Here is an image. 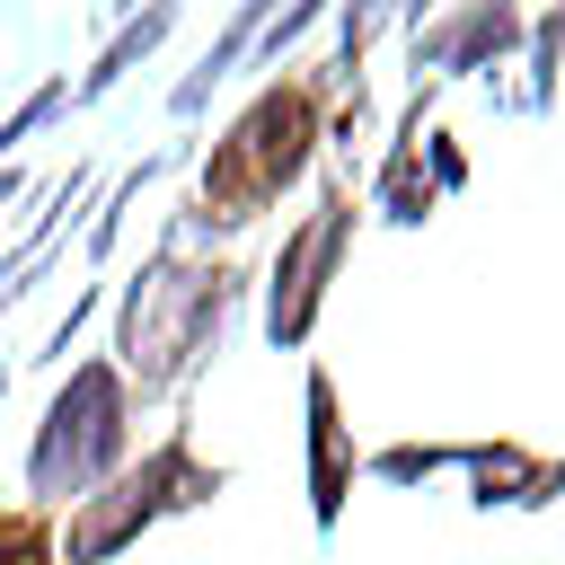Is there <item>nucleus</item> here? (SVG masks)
Returning a JSON list of instances; mask_svg holds the SVG:
<instances>
[{
  "mask_svg": "<svg viewBox=\"0 0 565 565\" xmlns=\"http://www.w3.org/2000/svg\"><path fill=\"white\" fill-rule=\"evenodd\" d=\"M327 141V71H291V79H265L212 141L203 159V185L185 203V230H247L256 212H274L309 159Z\"/></svg>",
  "mask_w": 565,
  "mask_h": 565,
  "instance_id": "obj_1",
  "label": "nucleus"
},
{
  "mask_svg": "<svg viewBox=\"0 0 565 565\" xmlns=\"http://www.w3.org/2000/svg\"><path fill=\"white\" fill-rule=\"evenodd\" d=\"M238 291H247V274L230 256H177V238H159V256L115 300V353L106 362L124 371V388H141V397L185 388L203 371V353L221 344Z\"/></svg>",
  "mask_w": 565,
  "mask_h": 565,
  "instance_id": "obj_2",
  "label": "nucleus"
},
{
  "mask_svg": "<svg viewBox=\"0 0 565 565\" xmlns=\"http://www.w3.org/2000/svg\"><path fill=\"white\" fill-rule=\"evenodd\" d=\"M124 459H132V388L106 353H88V362H71V380L53 388V406L26 441V494H35V512L88 503Z\"/></svg>",
  "mask_w": 565,
  "mask_h": 565,
  "instance_id": "obj_3",
  "label": "nucleus"
},
{
  "mask_svg": "<svg viewBox=\"0 0 565 565\" xmlns=\"http://www.w3.org/2000/svg\"><path fill=\"white\" fill-rule=\"evenodd\" d=\"M221 494V468L185 441V433H168V441H150L141 459H124L88 503H71V530L53 539V565H106V556H124L141 530H159V521H177V512H194V503H212Z\"/></svg>",
  "mask_w": 565,
  "mask_h": 565,
  "instance_id": "obj_4",
  "label": "nucleus"
},
{
  "mask_svg": "<svg viewBox=\"0 0 565 565\" xmlns=\"http://www.w3.org/2000/svg\"><path fill=\"white\" fill-rule=\"evenodd\" d=\"M353 185L335 177V185H318V203L300 212V230L282 238V256H274V274H265V335L291 353V344H309V327H318V309H327V282H335V265H344V247H353Z\"/></svg>",
  "mask_w": 565,
  "mask_h": 565,
  "instance_id": "obj_5",
  "label": "nucleus"
},
{
  "mask_svg": "<svg viewBox=\"0 0 565 565\" xmlns=\"http://www.w3.org/2000/svg\"><path fill=\"white\" fill-rule=\"evenodd\" d=\"M521 35H530V26H521L512 9H494V0L450 9V18H424V26H415V79H424V71H433V79H450V71H494Z\"/></svg>",
  "mask_w": 565,
  "mask_h": 565,
  "instance_id": "obj_6",
  "label": "nucleus"
},
{
  "mask_svg": "<svg viewBox=\"0 0 565 565\" xmlns=\"http://www.w3.org/2000/svg\"><path fill=\"white\" fill-rule=\"evenodd\" d=\"M344 494H353V424H344L335 380L309 371V512H318V530L344 521Z\"/></svg>",
  "mask_w": 565,
  "mask_h": 565,
  "instance_id": "obj_7",
  "label": "nucleus"
},
{
  "mask_svg": "<svg viewBox=\"0 0 565 565\" xmlns=\"http://www.w3.org/2000/svg\"><path fill=\"white\" fill-rule=\"evenodd\" d=\"M380 212L397 221V230H415L441 194H433V177H424V88H415V106H406V124H397V141H388V159H380Z\"/></svg>",
  "mask_w": 565,
  "mask_h": 565,
  "instance_id": "obj_8",
  "label": "nucleus"
},
{
  "mask_svg": "<svg viewBox=\"0 0 565 565\" xmlns=\"http://www.w3.org/2000/svg\"><path fill=\"white\" fill-rule=\"evenodd\" d=\"M459 468H468V486H477L486 512H494V503H547V459L521 450V441H468Z\"/></svg>",
  "mask_w": 565,
  "mask_h": 565,
  "instance_id": "obj_9",
  "label": "nucleus"
},
{
  "mask_svg": "<svg viewBox=\"0 0 565 565\" xmlns=\"http://www.w3.org/2000/svg\"><path fill=\"white\" fill-rule=\"evenodd\" d=\"M256 26H265V9L247 0V9H238V18L221 26V44H212V53H203V62H194V71L177 79V88H168V115H177V124H194V115L212 106V88H221V79H230V71L247 62V44H256Z\"/></svg>",
  "mask_w": 565,
  "mask_h": 565,
  "instance_id": "obj_10",
  "label": "nucleus"
},
{
  "mask_svg": "<svg viewBox=\"0 0 565 565\" xmlns=\"http://www.w3.org/2000/svg\"><path fill=\"white\" fill-rule=\"evenodd\" d=\"M168 26H177V9H141V18H124V26H115V44H106V53H97V62L71 79V106L106 97V88H115V79H124V71H132V62H141V53L168 35Z\"/></svg>",
  "mask_w": 565,
  "mask_h": 565,
  "instance_id": "obj_11",
  "label": "nucleus"
},
{
  "mask_svg": "<svg viewBox=\"0 0 565 565\" xmlns=\"http://www.w3.org/2000/svg\"><path fill=\"white\" fill-rule=\"evenodd\" d=\"M0 565H53V521L26 503V512H0Z\"/></svg>",
  "mask_w": 565,
  "mask_h": 565,
  "instance_id": "obj_12",
  "label": "nucleus"
},
{
  "mask_svg": "<svg viewBox=\"0 0 565 565\" xmlns=\"http://www.w3.org/2000/svg\"><path fill=\"white\" fill-rule=\"evenodd\" d=\"M556 494H565V459H547V503H556Z\"/></svg>",
  "mask_w": 565,
  "mask_h": 565,
  "instance_id": "obj_13",
  "label": "nucleus"
}]
</instances>
